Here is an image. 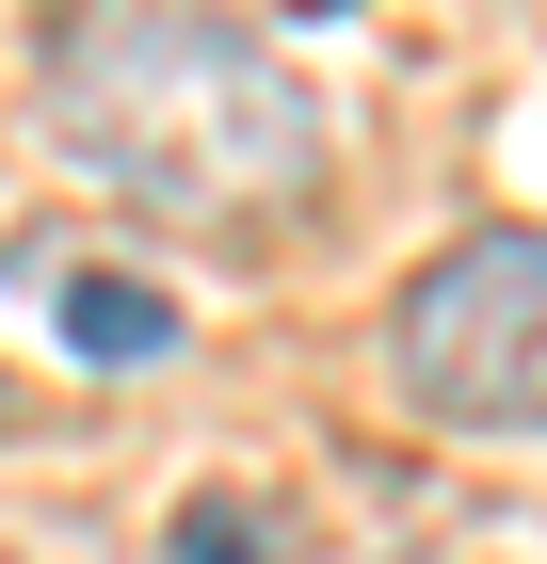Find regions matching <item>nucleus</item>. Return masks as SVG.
<instances>
[{
	"label": "nucleus",
	"instance_id": "obj_1",
	"mask_svg": "<svg viewBox=\"0 0 547 564\" xmlns=\"http://www.w3.org/2000/svg\"><path fill=\"white\" fill-rule=\"evenodd\" d=\"M33 130L145 226H258L322 177L306 65L210 0H65L33 65Z\"/></svg>",
	"mask_w": 547,
	"mask_h": 564
},
{
	"label": "nucleus",
	"instance_id": "obj_2",
	"mask_svg": "<svg viewBox=\"0 0 547 564\" xmlns=\"http://www.w3.org/2000/svg\"><path fill=\"white\" fill-rule=\"evenodd\" d=\"M386 388L451 435H547V226H467L403 274Z\"/></svg>",
	"mask_w": 547,
	"mask_h": 564
},
{
	"label": "nucleus",
	"instance_id": "obj_3",
	"mask_svg": "<svg viewBox=\"0 0 547 564\" xmlns=\"http://www.w3.org/2000/svg\"><path fill=\"white\" fill-rule=\"evenodd\" d=\"M48 306H65V355H97V371H162V355L194 339L162 274H113V259H81V274H65Z\"/></svg>",
	"mask_w": 547,
	"mask_h": 564
},
{
	"label": "nucleus",
	"instance_id": "obj_4",
	"mask_svg": "<svg viewBox=\"0 0 547 564\" xmlns=\"http://www.w3.org/2000/svg\"><path fill=\"white\" fill-rule=\"evenodd\" d=\"M162 564H306V517L274 484H194L162 517Z\"/></svg>",
	"mask_w": 547,
	"mask_h": 564
}]
</instances>
